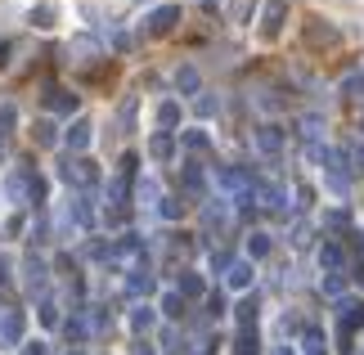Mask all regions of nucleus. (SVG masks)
Returning <instances> with one entry per match:
<instances>
[{
	"label": "nucleus",
	"mask_w": 364,
	"mask_h": 355,
	"mask_svg": "<svg viewBox=\"0 0 364 355\" xmlns=\"http://www.w3.org/2000/svg\"><path fill=\"white\" fill-rule=\"evenodd\" d=\"M18 333H23V315L18 310H5V315H0V346H14Z\"/></svg>",
	"instance_id": "nucleus-1"
},
{
	"label": "nucleus",
	"mask_w": 364,
	"mask_h": 355,
	"mask_svg": "<svg viewBox=\"0 0 364 355\" xmlns=\"http://www.w3.org/2000/svg\"><path fill=\"white\" fill-rule=\"evenodd\" d=\"M5 189H9L14 203H23V194H27V176H23V171H14V176L5 180Z\"/></svg>",
	"instance_id": "nucleus-2"
},
{
	"label": "nucleus",
	"mask_w": 364,
	"mask_h": 355,
	"mask_svg": "<svg viewBox=\"0 0 364 355\" xmlns=\"http://www.w3.org/2000/svg\"><path fill=\"white\" fill-rule=\"evenodd\" d=\"M9 126H14V108L5 104L0 108V149H5V139H9Z\"/></svg>",
	"instance_id": "nucleus-3"
},
{
	"label": "nucleus",
	"mask_w": 364,
	"mask_h": 355,
	"mask_svg": "<svg viewBox=\"0 0 364 355\" xmlns=\"http://www.w3.org/2000/svg\"><path fill=\"white\" fill-rule=\"evenodd\" d=\"M32 23H36V27H50V23H54V9H50V5H41V9L32 14Z\"/></svg>",
	"instance_id": "nucleus-4"
},
{
	"label": "nucleus",
	"mask_w": 364,
	"mask_h": 355,
	"mask_svg": "<svg viewBox=\"0 0 364 355\" xmlns=\"http://www.w3.org/2000/svg\"><path fill=\"white\" fill-rule=\"evenodd\" d=\"M36 139H41V144H50V139H54V131H50V122H41V126H36Z\"/></svg>",
	"instance_id": "nucleus-5"
}]
</instances>
